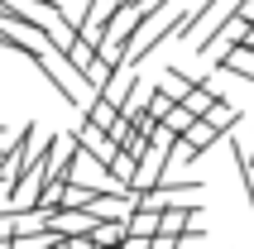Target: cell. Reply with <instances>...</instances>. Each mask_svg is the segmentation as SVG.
<instances>
[{
    "mask_svg": "<svg viewBox=\"0 0 254 249\" xmlns=\"http://www.w3.org/2000/svg\"><path fill=\"white\" fill-rule=\"evenodd\" d=\"M216 101H221V96H216V86H211V82H197V86H192V91H187L183 101H178V106H183L187 115H197V120H201V115L211 111Z\"/></svg>",
    "mask_w": 254,
    "mask_h": 249,
    "instance_id": "cell-5",
    "label": "cell"
},
{
    "mask_svg": "<svg viewBox=\"0 0 254 249\" xmlns=\"http://www.w3.org/2000/svg\"><path fill=\"white\" fill-rule=\"evenodd\" d=\"M91 216H86V211H53V216H48V230H53V235H91Z\"/></svg>",
    "mask_w": 254,
    "mask_h": 249,
    "instance_id": "cell-3",
    "label": "cell"
},
{
    "mask_svg": "<svg viewBox=\"0 0 254 249\" xmlns=\"http://www.w3.org/2000/svg\"><path fill=\"white\" fill-rule=\"evenodd\" d=\"M14 235V221H10V211H0V240H10Z\"/></svg>",
    "mask_w": 254,
    "mask_h": 249,
    "instance_id": "cell-12",
    "label": "cell"
},
{
    "mask_svg": "<svg viewBox=\"0 0 254 249\" xmlns=\"http://www.w3.org/2000/svg\"><path fill=\"white\" fill-rule=\"evenodd\" d=\"M230 14H235V0H201L197 10H192V14L183 19L178 39H183V43H197V48H201V43H206V39L216 34V29H221V24L230 19Z\"/></svg>",
    "mask_w": 254,
    "mask_h": 249,
    "instance_id": "cell-1",
    "label": "cell"
},
{
    "mask_svg": "<svg viewBox=\"0 0 254 249\" xmlns=\"http://www.w3.org/2000/svg\"><path fill=\"white\" fill-rule=\"evenodd\" d=\"M168 111H173V101H168V96H163V91L154 86V91H149V106H144V115H149V120H163Z\"/></svg>",
    "mask_w": 254,
    "mask_h": 249,
    "instance_id": "cell-11",
    "label": "cell"
},
{
    "mask_svg": "<svg viewBox=\"0 0 254 249\" xmlns=\"http://www.w3.org/2000/svg\"><path fill=\"white\" fill-rule=\"evenodd\" d=\"M192 120H197V115H187V111H183V106H173V111H168V115H163V120H158V124H163V129H168V134H173V139H183V134H187V129H192Z\"/></svg>",
    "mask_w": 254,
    "mask_h": 249,
    "instance_id": "cell-10",
    "label": "cell"
},
{
    "mask_svg": "<svg viewBox=\"0 0 254 249\" xmlns=\"http://www.w3.org/2000/svg\"><path fill=\"white\" fill-rule=\"evenodd\" d=\"M0 144H10V129H5V124H0Z\"/></svg>",
    "mask_w": 254,
    "mask_h": 249,
    "instance_id": "cell-13",
    "label": "cell"
},
{
    "mask_svg": "<svg viewBox=\"0 0 254 249\" xmlns=\"http://www.w3.org/2000/svg\"><path fill=\"white\" fill-rule=\"evenodd\" d=\"M5 149H10V144H0V158H5Z\"/></svg>",
    "mask_w": 254,
    "mask_h": 249,
    "instance_id": "cell-15",
    "label": "cell"
},
{
    "mask_svg": "<svg viewBox=\"0 0 254 249\" xmlns=\"http://www.w3.org/2000/svg\"><path fill=\"white\" fill-rule=\"evenodd\" d=\"M86 240H91L96 249H120L125 245V221H96Z\"/></svg>",
    "mask_w": 254,
    "mask_h": 249,
    "instance_id": "cell-6",
    "label": "cell"
},
{
    "mask_svg": "<svg viewBox=\"0 0 254 249\" xmlns=\"http://www.w3.org/2000/svg\"><path fill=\"white\" fill-rule=\"evenodd\" d=\"M192 86H197V82H192V77H183V72H178V67H168V72H163V86H158V91H163V96H168L173 106H178V101H183L187 91H192Z\"/></svg>",
    "mask_w": 254,
    "mask_h": 249,
    "instance_id": "cell-9",
    "label": "cell"
},
{
    "mask_svg": "<svg viewBox=\"0 0 254 249\" xmlns=\"http://www.w3.org/2000/svg\"><path fill=\"white\" fill-rule=\"evenodd\" d=\"M34 149H39V124H24V134L14 139L10 149H5V158H0V187H14L19 182V173H24Z\"/></svg>",
    "mask_w": 254,
    "mask_h": 249,
    "instance_id": "cell-2",
    "label": "cell"
},
{
    "mask_svg": "<svg viewBox=\"0 0 254 249\" xmlns=\"http://www.w3.org/2000/svg\"><path fill=\"white\" fill-rule=\"evenodd\" d=\"M158 235V211H129V221H125V240H149Z\"/></svg>",
    "mask_w": 254,
    "mask_h": 249,
    "instance_id": "cell-8",
    "label": "cell"
},
{
    "mask_svg": "<svg viewBox=\"0 0 254 249\" xmlns=\"http://www.w3.org/2000/svg\"><path fill=\"white\" fill-rule=\"evenodd\" d=\"M10 240H14V235H10ZM10 240H0V249H10Z\"/></svg>",
    "mask_w": 254,
    "mask_h": 249,
    "instance_id": "cell-14",
    "label": "cell"
},
{
    "mask_svg": "<svg viewBox=\"0 0 254 249\" xmlns=\"http://www.w3.org/2000/svg\"><path fill=\"white\" fill-rule=\"evenodd\" d=\"M216 139H221V134H216V129H211V124H206V120H192V129H187V134L178 139V144H183V149L192 153V158H201V153L211 149Z\"/></svg>",
    "mask_w": 254,
    "mask_h": 249,
    "instance_id": "cell-4",
    "label": "cell"
},
{
    "mask_svg": "<svg viewBox=\"0 0 254 249\" xmlns=\"http://www.w3.org/2000/svg\"><path fill=\"white\" fill-rule=\"evenodd\" d=\"M201 120L211 124V129H216V134H221V139H226L230 129H235V124H240V111H235V106H230V101H216V106H211V111H206V115H201Z\"/></svg>",
    "mask_w": 254,
    "mask_h": 249,
    "instance_id": "cell-7",
    "label": "cell"
}]
</instances>
